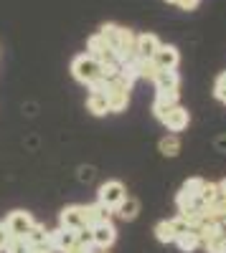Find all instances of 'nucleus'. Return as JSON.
Returning <instances> with one entry per match:
<instances>
[{
  "label": "nucleus",
  "instance_id": "nucleus-1",
  "mask_svg": "<svg viewBox=\"0 0 226 253\" xmlns=\"http://www.w3.org/2000/svg\"><path fill=\"white\" fill-rule=\"evenodd\" d=\"M71 74L76 81L81 84H87V86H92L94 81L102 79V63L97 58H92L89 53H81L71 61Z\"/></svg>",
  "mask_w": 226,
  "mask_h": 253
},
{
  "label": "nucleus",
  "instance_id": "nucleus-2",
  "mask_svg": "<svg viewBox=\"0 0 226 253\" xmlns=\"http://www.w3.org/2000/svg\"><path fill=\"white\" fill-rule=\"evenodd\" d=\"M130 89H132V84L125 81L122 76H117L114 81L107 84V99H110V112L119 114V112H125L127 109V104H130Z\"/></svg>",
  "mask_w": 226,
  "mask_h": 253
},
{
  "label": "nucleus",
  "instance_id": "nucleus-3",
  "mask_svg": "<svg viewBox=\"0 0 226 253\" xmlns=\"http://www.w3.org/2000/svg\"><path fill=\"white\" fill-rule=\"evenodd\" d=\"M206 180L201 177H191L180 185L178 195H175V205H178V213H183V210H191V208H198V195H201V187Z\"/></svg>",
  "mask_w": 226,
  "mask_h": 253
},
{
  "label": "nucleus",
  "instance_id": "nucleus-4",
  "mask_svg": "<svg viewBox=\"0 0 226 253\" xmlns=\"http://www.w3.org/2000/svg\"><path fill=\"white\" fill-rule=\"evenodd\" d=\"M125 195H127V190H125V185H122L119 180H107V182L99 185L97 203H102L105 208H110L112 213H114V208L125 200Z\"/></svg>",
  "mask_w": 226,
  "mask_h": 253
},
{
  "label": "nucleus",
  "instance_id": "nucleus-5",
  "mask_svg": "<svg viewBox=\"0 0 226 253\" xmlns=\"http://www.w3.org/2000/svg\"><path fill=\"white\" fill-rule=\"evenodd\" d=\"M46 246L54 251V253H66L69 248L76 246V230H69V228H56V230H49V241Z\"/></svg>",
  "mask_w": 226,
  "mask_h": 253
},
{
  "label": "nucleus",
  "instance_id": "nucleus-6",
  "mask_svg": "<svg viewBox=\"0 0 226 253\" xmlns=\"http://www.w3.org/2000/svg\"><path fill=\"white\" fill-rule=\"evenodd\" d=\"M33 223H36V220H33L31 213H26V210H15V213L8 215L5 228H8V233H10L13 238H26L28 230L33 228Z\"/></svg>",
  "mask_w": 226,
  "mask_h": 253
},
{
  "label": "nucleus",
  "instance_id": "nucleus-7",
  "mask_svg": "<svg viewBox=\"0 0 226 253\" xmlns=\"http://www.w3.org/2000/svg\"><path fill=\"white\" fill-rule=\"evenodd\" d=\"M114 241H117V228H114L110 220L92 225V246H94V248L107 251V248H110Z\"/></svg>",
  "mask_w": 226,
  "mask_h": 253
},
{
  "label": "nucleus",
  "instance_id": "nucleus-8",
  "mask_svg": "<svg viewBox=\"0 0 226 253\" xmlns=\"http://www.w3.org/2000/svg\"><path fill=\"white\" fill-rule=\"evenodd\" d=\"M160 122L166 124V129H168V132H183V129L188 126V122H191V114H188V109H186V107L175 104L173 109H168V112H166V117H163Z\"/></svg>",
  "mask_w": 226,
  "mask_h": 253
},
{
  "label": "nucleus",
  "instance_id": "nucleus-9",
  "mask_svg": "<svg viewBox=\"0 0 226 253\" xmlns=\"http://www.w3.org/2000/svg\"><path fill=\"white\" fill-rule=\"evenodd\" d=\"M58 225L61 228H69V230H81L87 225L84 220V205H69L61 210V215H58Z\"/></svg>",
  "mask_w": 226,
  "mask_h": 253
},
{
  "label": "nucleus",
  "instance_id": "nucleus-10",
  "mask_svg": "<svg viewBox=\"0 0 226 253\" xmlns=\"http://www.w3.org/2000/svg\"><path fill=\"white\" fill-rule=\"evenodd\" d=\"M87 53L92 56V58H97L99 63H107V61H117L114 58V51L107 46V41L102 38L99 33H94V36H89V41H87Z\"/></svg>",
  "mask_w": 226,
  "mask_h": 253
},
{
  "label": "nucleus",
  "instance_id": "nucleus-11",
  "mask_svg": "<svg viewBox=\"0 0 226 253\" xmlns=\"http://www.w3.org/2000/svg\"><path fill=\"white\" fill-rule=\"evenodd\" d=\"M153 84H155V89H158V91H178V86H180V76H178L175 69H160V71L155 74Z\"/></svg>",
  "mask_w": 226,
  "mask_h": 253
},
{
  "label": "nucleus",
  "instance_id": "nucleus-12",
  "mask_svg": "<svg viewBox=\"0 0 226 253\" xmlns=\"http://www.w3.org/2000/svg\"><path fill=\"white\" fill-rule=\"evenodd\" d=\"M178 99H180V91H158L155 94V101H153V114L158 119H163V117H166V112L173 109L175 104H178Z\"/></svg>",
  "mask_w": 226,
  "mask_h": 253
},
{
  "label": "nucleus",
  "instance_id": "nucleus-13",
  "mask_svg": "<svg viewBox=\"0 0 226 253\" xmlns=\"http://www.w3.org/2000/svg\"><path fill=\"white\" fill-rule=\"evenodd\" d=\"M158 48H160L158 36H153V33H140L137 36V43H135V56L137 58H153Z\"/></svg>",
  "mask_w": 226,
  "mask_h": 253
},
{
  "label": "nucleus",
  "instance_id": "nucleus-14",
  "mask_svg": "<svg viewBox=\"0 0 226 253\" xmlns=\"http://www.w3.org/2000/svg\"><path fill=\"white\" fill-rule=\"evenodd\" d=\"M153 61L158 63V69H175L178 61H180V53H178L175 46H168V43L163 46V43H160V48L155 51Z\"/></svg>",
  "mask_w": 226,
  "mask_h": 253
},
{
  "label": "nucleus",
  "instance_id": "nucleus-15",
  "mask_svg": "<svg viewBox=\"0 0 226 253\" xmlns=\"http://www.w3.org/2000/svg\"><path fill=\"white\" fill-rule=\"evenodd\" d=\"M110 215H112V210H110V208H105L102 203L84 205V220H87V225H89V228H92V225H97V223L110 220Z\"/></svg>",
  "mask_w": 226,
  "mask_h": 253
},
{
  "label": "nucleus",
  "instance_id": "nucleus-16",
  "mask_svg": "<svg viewBox=\"0 0 226 253\" xmlns=\"http://www.w3.org/2000/svg\"><path fill=\"white\" fill-rule=\"evenodd\" d=\"M196 233H198L201 246H206V243H211V241L224 238V236H226V228H224V223H203Z\"/></svg>",
  "mask_w": 226,
  "mask_h": 253
},
{
  "label": "nucleus",
  "instance_id": "nucleus-17",
  "mask_svg": "<svg viewBox=\"0 0 226 253\" xmlns=\"http://www.w3.org/2000/svg\"><path fill=\"white\" fill-rule=\"evenodd\" d=\"M87 109L94 114V117H105L110 114V99L105 91H92L89 99H87Z\"/></svg>",
  "mask_w": 226,
  "mask_h": 253
},
{
  "label": "nucleus",
  "instance_id": "nucleus-18",
  "mask_svg": "<svg viewBox=\"0 0 226 253\" xmlns=\"http://www.w3.org/2000/svg\"><path fill=\"white\" fill-rule=\"evenodd\" d=\"M114 213H117L122 220H135L137 213H140V200L132 198V195H125V200L114 208Z\"/></svg>",
  "mask_w": 226,
  "mask_h": 253
},
{
  "label": "nucleus",
  "instance_id": "nucleus-19",
  "mask_svg": "<svg viewBox=\"0 0 226 253\" xmlns=\"http://www.w3.org/2000/svg\"><path fill=\"white\" fill-rule=\"evenodd\" d=\"M175 246L180 248V253H193V251L201 246L198 233H196V230H186V233L175 236Z\"/></svg>",
  "mask_w": 226,
  "mask_h": 253
},
{
  "label": "nucleus",
  "instance_id": "nucleus-20",
  "mask_svg": "<svg viewBox=\"0 0 226 253\" xmlns=\"http://www.w3.org/2000/svg\"><path fill=\"white\" fill-rule=\"evenodd\" d=\"M158 150H160L163 157H178V155H180V139H178V134L163 137L160 144H158Z\"/></svg>",
  "mask_w": 226,
  "mask_h": 253
},
{
  "label": "nucleus",
  "instance_id": "nucleus-21",
  "mask_svg": "<svg viewBox=\"0 0 226 253\" xmlns=\"http://www.w3.org/2000/svg\"><path fill=\"white\" fill-rule=\"evenodd\" d=\"M46 241H49V230H46V225L33 223V228L28 230V236H26V243L33 248V246H46Z\"/></svg>",
  "mask_w": 226,
  "mask_h": 253
},
{
  "label": "nucleus",
  "instance_id": "nucleus-22",
  "mask_svg": "<svg viewBox=\"0 0 226 253\" xmlns=\"http://www.w3.org/2000/svg\"><path fill=\"white\" fill-rule=\"evenodd\" d=\"M155 238H158L160 243H175V230H173L170 220H160V223L155 225Z\"/></svg>",
  "mask_w": 226,
  "mask_h": 253
},
{
  "label": "nucleus",
  "instance_id": "nucleus-23",
  "mask_svg": "<svg viewBox=\"0 0 226 253\" xmlns=\"http://www.w3.org/2000/svg\"><path fill=\"white\" fill-rule=\"evenodd\" d=\"M219 185L216 182H203L201 195H198V205H211L214 200H219Z\"/></svg>",
  "mask_w": 226,
  "mask_h": 253
},
{
  "label": "nucleus",
  "instance_id": "nucleus-24",
  "mask_svg": "<svg viewBox=\"0 0 226 253\" xmlns=\"http://www.w3.org/2000/svg\"><path fill=\"white\" fill-rule=\"evenodd\" d=\"M119 28H122V26H117V23H105V26L99 28V36L107 41V46H110L112 51H114L117 41H119Z\"/></svg>",
  "mask_w": 226,
  "mask_h": 253
},
{
  "label": "nucleus",
  "instance_id": "nucleus-25",
  "mask_svg": "<svg viewBox=\"0 0 226 253\" xmlns=\"http://www.w3.org/2000/svg\"><path fill=\"white\" fill-rule=\"evenodd\" d=\"M160 69H158V63L153 61V58H140V79H155V74H158Z\"/></svg>",
  "mask_w": 226,
  "mask_h": 253
},
{
  "label": "nucleus",
  "instance_id": "nucleus-26",
  "mask_svg": "<svg viewBox=\"0 0 226 253\" xmlns=\"http://www.w3.org/2000/svg\"><path fill=\"white\" fill-rule=\"evenodd\" d=\"M31 246L26 243V238H10L5 246V253H28Z\"/></svg>",
  "mask_w": 226,
  "mask_h": 253
},
{
  "label": "nucleus",
  "instance_id": "nucleus-27",
  "mask_svg": "<svg viewBox=\"0 0 226 253\" xmlns=\"http://www.w3.org/2000/svg\"><path fill=\"white\" fill-rule=\"evenodd\" d=\"M214 96L226 104V71H224V74L216 79V84H214Z\"/></svg>",
  "mask_w": 226,
  "mask_h": 253
},
{
  "label": "nucleus",
  "instance_id": "nucleus-28",
  "mask_svg": "<svg viewBox=\"0 0 226 253\" xmlns=\"http://www.w3.org/2000/svg\"><path fill=\"white\" fill-rule=\"evenodd\" d=\"M203 248H206V253H226V236H224V238H219V241L206 243Z\"/></svg>",
  "mask_w": 226,
  "mask_h": 253
},
{
  "label": "nucleus",
  "instance_id": "nucleus-29",
  "mask_svg": "<svg viewBox=\"0 0 226 253\" xmlns=\"http://www.w3.org/2000/svg\"><path fill=\"white\" fill-rule=\"evenodd\" d=\"M170 225H173V230H175V236H180V233H186V230H193V228H188V223L183 220L180 215H178V218H170Z\"/></svg>",
  "mask_w": 226,
  "mask_h": 253
},
{
  "label": "nucleus",
  "instance_id": "nucleus-30",
  "mask_svg": "<svg viewBox=\"0 0 226 253\" xmlns=\"http://www.w3.org/2000/svg\"><path fill=\"white\" fill-rule=\"evenodd\" d=\"M66 253H97V248L92 243H76L74 248H69Z\"/></svg>",
  "mask_w": 226,
  "mask_h": 253
},
{
  "label": "nucleus",
  "instance_id": "nucleus-31",
  "mask_svg": "<svg viewBox=\"0 0 226 253\" xmlns=\"http://www.w3.org/2000/svg\"><path fill=\"white\" fill-rule=\"evenodd\" d=\"M13 236L8 233V228H5V223H0V251H5V246H8V241H10Z\"/></svg>",
  "mask_w": 226,
  "mask_h": 253
},
{
  "label": "nucleus",
  "instance_id": "nucleus-32",
  "mask_svg": "<svg viewBox=\"0 0 226 253\" xmlns=\"http://www.w3.org/2000/svg\"><path fill=\"white\" fill-rule=\"evenodd\" d=\"M175 3L180 5V10H196L201 0H175Z\"/></svg>",
  "mask_w": 226,
  "mask_h": 253
},
{
  "label": "nucleus",
  "instance_id": "nucleus-33",
  "mask_svg": "<svg viewBox=\"0 0 226 253\" xmlns=\"http://www.w3.org/2000/svg\"><path fill=\"white\" fill-rule=\"evenodd\" d=\"M28 253H54V251H51L49 246H33V248H31Z\"/></svg>",
  "mask_w": 226,
  "mask_h": 253
},
{
  "label": "nucleus",
  "instance_id": "nucleus-34",
  "mask_svg": "<svg viewBox=\"0 0 226 253\" xmlns=\"http://www.w3.org/2000/svg\"><path fill=\"white\" fill-rule=\"evenodd\" d=\"M216 185H219V195H221V198H226V177H224L221 182H216Z\"/></svg>",
  "mask_w": 226,
  "mask_h": 253
},
{
  "label": "nucleus",
  "instance_id": "nucleus-35",
  "mask_svg": "<svg viewBox=\"0 0 226 253\" xmlns=\"http://www.w3.org/2000/svg\"><path fill=\"white\" fill-rule=\"evenodd\" d=\"M166 3H175V0H166Z\"/></svg>",
  "mask_w": 226,
  "mask_h": 253
},
{
  "label": "nucleus",
  "instance_id": "nucleus-36",
  "mask_svg": "<svg viewBox=\"0 0 226 253\" xmlns=\"http://www.w3.org/2000/svg\"><path fill=\"white\" fill-rule=\"evenodd\" d=\"M97 253H99V251H97Z\"/></svg>",
  "mask_w": 226,
  "mask_h": 253
}]
</instances>
